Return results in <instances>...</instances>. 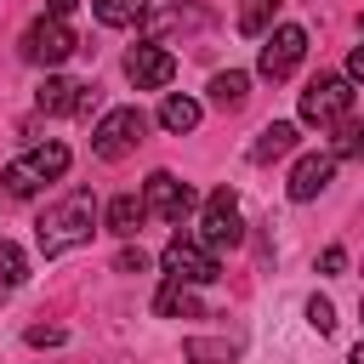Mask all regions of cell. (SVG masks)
Wrapping results in <instances>:
<instances>
[{
    "label": "cell",
    "mask_w": 364,
    "mask_h": 364,
    "mask_svg": "<svg viewBox=\"0 0 364 364\" xmlns=\"http://www.w3.org/2000/svg\"><path fill=\"white\" fill-rule=\"evenodd\" d=\"M91 228H97V199H91L85 188H74L68 199H57V205H51V210L34 222L40 256H63V250L85 245V239H91Z\"/></svg>",
    "instance_id": "6da1fadb"
},
{
    "label": "cell",
    "mask_w": 364,
    "mask_h": 364,
    "mask_svg": "<svg viewBox=\"0 0 364 364\" xmlns=\"http://www.w3.org/2000/svg\"><path fill=\"white\" fill-rule=\"evenodd\" d=\"M63 171H68V148H63V142H40V148H28L17 165H6V176H0V182H6V193H11V199H28L40 182H57Z\"/></svg>",
    "instance_id": "7a4b0ae2"
},
{
    "label": "cell",
    "mask_w": 364,
    "mask_h": 364,
    "mask_svg": "<svg viewBox=\"0 0 364 364\" xmlns=\"http://www.w3.org/2000/svg\"><path fill=\"white\" fill-rule=\"evenodd\" d=\"M159 267H165L176 284H216V279H222L216 250H210V245H199V239H182V233L159 250Z\"/></svg>",
    "instance_id": "3957f363"
},
{
    "label": "cell",
    "mask_w": 364,
    "mask_h": 364,
    "mask_svg": "<svg viewBox=\"0 0 364 364\" xmlns=\"http://www.w3.org/2000/svg\"><path fill=\"white\" fill-rule=\"evenodd\" d=\"M347 108H353V80L347 74H318L301 91V119L307 125H336V119H347Z\"/></svg>",
    "instance_id": "277c9868"
},
{
    "label": "cell",
    "mask_w": 364,
    "mask_h": 364,
    "mask_svg": "<svg viewBox=\"0 0 364 364\" xmlns=\"http://www.w3.org/2000/svg\"><path fill=\"white\" fill-rule=\"evenodd\" d=\"M142 131H148L142 108H114V114H102V125L91 131V154H97V159H125V154L142 142Z\"/></svg>",
    "instance_id": "5b68a950"
},
{
    "label": "cell",
    "mask_w": 364,
    "mask_h": 364,
    "mask_svg": "<svg viewBox=\"0 0 364 364\" xmlns=\"http://www.w3.org/2000/svg\"><path fill=\"white\" fill-rule=\"evenodd\" d=\"M74 28L63 23V17H40V23H28V34H23V57L28 63H46V68H57V63H68L74 57Z\"/></svg>",
    "instance_id": "8992f818"
},
{
    "label": "cell",
    "mask_w": 364,
    "mask_h": 364,
    "mask_svg": "<svg viewBox=\"0 0 364 364\" xmlns=\"http://www.w3.org/2000/svg\"><path fill=\"white\" fill-rule=\"evenodd\" d=\"M245 239V222H239V199L228 193V188H216L210 199H205V216H199V245H210V250H233Z\"/></svg>",
    "instance_id": "52a82bcc"
},
{
    "label": "cell",
    "mask_w": 364,
    "mask_h": 364,
    "mask_svg": "<svg viewBox=\"0 0 364 364\" xmlns=\"http://www.w3.org/2000/svg\"><path fill=\"white\" fill-rule=\"evenodd\" d=\"M307 57V28H296V23H284V28H273L267 34V46H262V80H290L296 74V63Z\"/></svg>",
    "instance_id": "ba28073f"
},
{
    "label": "cell",
    "mask_w": 364,
    "mask_h": 364,
    "mask_svg": "<svg viewBox=\"0 0 364 364\" xmlns=\"http://www.w3.org/2000/svg\"><path fill=\"white\" fill-rule=\"evenodd\" d=\"M171 74H176V57H171L159 40L125 51V80H131L136 91H159V85H171Z\"/></svg>",
    "instance_id": "9c48e42d"
},
{
    "label": "cell",
    "mask_w": 364,
    "mask_h": 364,
    "mask_svg": "<svg viewBox=\"0 0 364 364\" xmlns=\"http://www.w3.org/2000/svg\"><path fill=\"white\" fill-rule=\"evenodd\" d=\"M142 205H148V216H159V222H182V216L193 210V188H188V182H176L171 171H154V176H148V193H142Z\"/></svg>",
    "instance_id": "30bf717a"
},
{
    "label": "cell",
    "mask_w": 364,
    "mask_h": 364,
    "mask_svg": "<svg viewBox=\"0 0 364 364\" xmlns=\"http://www.w3.org/2000/svg\"><path fill=\"white\" fill-rule=\"evenodd\" d=\"M330 176H336V154H307V159H296V171H290V199L301 205V199H318L324 188H330Z\"/></svg>",
    "instance_id": "8fae6325"
},
{
    "label": "cell",
    "mask_w": 364,
    "mask_h": 364,
    "mask_svg": "<svg viewBox=\"0 0 364 364\" xmlns=\"http://www.w3.org/2000/svg\"><path fill=\"white\" fill-rule=\"evenodd\" d=\"M290 148H296V125H290V119H273V125H262V136L250 142V159L267 165V159H279V154H290Z\"/></svg>",
    "instance_id": "7c38bea8"
},
{
    "label": "cell",
    "mask_w": 364,
    "mask_h": 364,
    "mask_svg": "<svg viewBox=\"0 0 364 364\" xmlns=\"http://www.w3.org/2000/svg\"><path fill=\"white\" fill-rule=\"evenodd\" d=\"M154 313H159V318H199V301H193V290H188V284L165 279V284H159V296H154Z\"/></svg>",
    "instance_id": "4fadbf2b"
},
{
    "label": "cell",
    "mask_w": 364,
    "mask_h": 364,
    "mask_svg": "<svg viewBox=\"0 0 364 364\" xmlns=\"http://www.w3.org/2000/svg\"><path fill=\"white\" fill-rule=\"evenodd\" d=\"M91 11H97V23H108V28H131V23L148 17V0H91Z\"/></svg>",
    "instance_id": "5bb4252c"
},
{
    "label": "cell",
    "mask_w": 364,
    "mask_h": 364,
    "mask_svg": "<svg viewBox=\"0 0 364 364\" xmlns=\"http://www.w3.org/2000/svg\"><path fill=\"white\" fill-rule=\"evenodd\" d=\"M74 97H80V85L74 80H63V74H51L46 85H40V114H74Z\"/></svg>",
    "instance_id": "9a60e30c"
},
{
    "label": "cell",
    "mask_w": 364,
    "mask_h": 364,
    "mask_svg": "<svg viewBox=\"0 0 364 364\" xmlns=\"http://www.w3.org/2000/svg\"><path fill=\"white\" fill-rule=\"evenodd\" d=\"M142 216H148V205H142L136 193H119V199L108 205V233H119V239H131Z\"/></svg>",
    "instance_id": "2e32d148"
},
{
    "label": "cell",
    "mask_w": 364,
    "mask_h": 364,
    "mask_svg": "<svg viewBox=\"0 0 364 364\" xmlns=\"http://www.w3.org/2000/svg\"><path fill=\"white\" fill-rule=\"evenodd\" d=\"M159 125L176 131V136L193 131V125H199V102H193V97H165V102H159Z\"/></svg>",
    "instance_id": "e0dca14e"
},
{
    "label": "cell",
    "mask_w": 364,
    "mask_h": 364,
    "mask_svg": "<svg viewBox=\"0 0 364 364\" xmlns=\"http://www.w3.org/2000/svg\"><path fill=\"white\" fill-rule=\"evenodd\" d=\"M245 91H250V74H239V68H228V74L210 80V102H216V108H239Z\"/></svg>",
    "instance_id": "ac0fdd59"
},
{
    "label": "cell",
    "mask_w": 364,
    "mask_h": 364,
    "mask_svg": "<svg viewBox=\"0 0 364 364\" xmlns=\"http://www.w3.org/2000/svg\"><path fill=\"white\" fill-rule=\"evenodd\" d=\"M273 11H279V0H245L239 6V34H267V23H273Z\"/></svg>",
    "instance_id": "d6986e66"
},
{
    "label": "cell",
    "mask_w": 364,
    "mask_h": 364,
    "mask_svg": "<svg viewBox=\"0 0 364 364\" xmlns=\"http://www.w3.org/2000/svg\"><path fill=\"white\" fill-rule=\"evenodd\" d=\"M205 23H210L205 11H182V6H171V11H159V17L148 23V34L159 40V34H171V28H205Z\"/></svg>",
    "instance_id": "ffe728a7"
},
{
    "label": "cell",
    "mask_w": 364,
    "mask_h": 364,
    "mask_svg": "<svg viewBox=\"0 0 364 364\" xmlns=\"http://www.w3.org/2000/svg\"><path fill=\"white\" fill-rule=\"evenodd\" d=\"M23 279H28V256H23L11 239H0V284H6V290H17Z\"/></svg>",
    "instance_id": "44dd1931"
},
{
    "label": "cell",
    "mask_w": 364,
    "mask_h": 364,
    "mask_svg": "<svg viewBox=\"0 0 364 364\" xmlns=\"http://www.w3.org/2000/svg\"><path fill=\"white\" fill-rule=\"evenodd\" d=\"M341 125V136H336V159H364V125H353V119H336Z\"/></svg>",
    "instance_id": "7402d4cb"
},
{
    "label": "cell",
    "mask_w": 364,
    "mask_h": 364,
    "mask_svg": "<svg viewBox=\"0 0 364 364\" xmlns=\"http://www.w3.org/2000/svg\"><path fill=\"white\" fill-rule=\"evenodd\" d=\"M307 324H313L318 336H330V330H336V307H330L324 296H313V301H307Z\"/></svg>",
    "instance_id": "603a6c76"
},
{
    "label": "cell",
    "mask_w": 364,
    "mask_h": 364,
    "mask_svg": "<svg viewBox=\"0 0 364 364\" xmlns=\"http://www.w3.org/2000/svg\"><path fill=\"white\" fill-rule=\"evenodd\" d=\"M142 267H148L142 250H119V256H114V273H142Z\"/></svg>",
    "instance_id": "cb8c5ba5"
},
{
    "label": "cell",
    "mask_w": 364,
    "mask_h": 364,
    "mask_svg": "<svg viewBox=\"0 0 364 364\" xmlns=\"http://www.w3.org/2000/svg\"><path fill=\"white\" fill-rule=\"evenodd\" d=\"M57 341H63L57 324H34V330H28V347H57Z\"/></svg>",
    "instance_id": "d4e9b609"
},
{
    "label": "cell",
    "mask_w": 364,
    "mask_h": 364,
    "mask_svg": "<svg viewBox=\"0 0 364 364\" xmlns=\"http://www.w3.org/2000/svg\"><path fill=\"white\" fill-rule=\"evenodd\" d=\"M341 267H347V250H341V245H330V250L318 256V273H341Z\"/></svg>",
    "instance_id": "484cf974"
},
{
    "label": "cell",
    "mask_w": 364,
    "mask_h": 364,
    "mask_svg": "<svg viewBox=\"0 0 364 364\" xmlns=\"http://www.w3.org/2000/svg\"><path fill=\"white\" fill-rule=\"evenodd\" d=\"M347 80H364V46H353V57H347Z\"/></svg>",
    "instance_id": "4316f807"
},
{
    "label": "cell",
    "mask_w": 364,
    "mask_h": 364,
    "mask_svg": "<svg viewBox=\"0 0 364 364\" xmlns=\"http://www.w3.org/2000/svg\"><path fill=\"white\" fill-rule=\"evenodd\" d=\"M46 6H51V17H68V11L80 6V0H46Z\"/></svg>",
    "instance_id": "83f0119b"
},
{
    "label": "cell",
    "mask_w": 364,
    "mask_h": 364,
    "mask_svg": "<svg viewBox=\"0 0 364 364\" xmlns=\"http://www.w3.org/2000/svg\"><path fill=\"white\" fill-rule=\"evenodd\" d=\"M347 364H364V341H358V347H353V358H347Z\"/></svg>",
    "instance_id": "f1b7e54d"
},
{
    "label": "cell",
    "mask_w": 364,
    "mask_h": 364,
    "mask_svg": "<svg viewBox=\"0 0 364 364\" xmlns=\"http://www.w3.org/2000/svg\"><path fill=\"white\" fill-rule=\"evenodd\" d=\"M358 318H364V301H358Z\"/></svg>",
    "instance_id": "f546056e"
}]
</instances>
